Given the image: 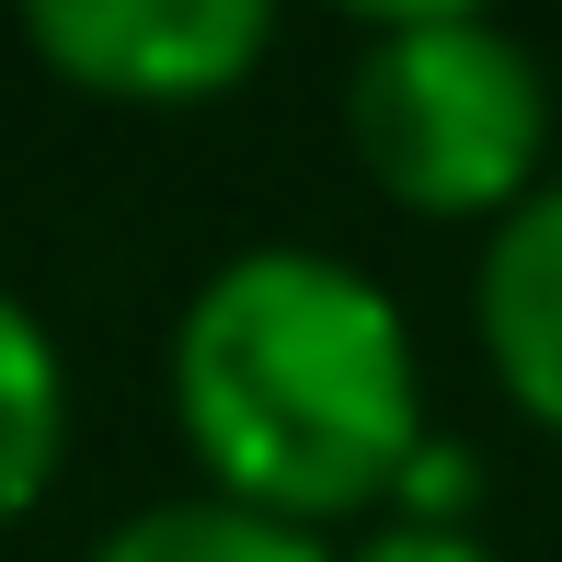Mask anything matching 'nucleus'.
I'll list each match as a JSON object with an SVG mask.
<instances>
[{
	"mask_svg": "<svg viewBox=\"0 0 562 562\" xmlns=\"http://www.w3.org/2000/svg\"><path fill=\"white\" fill-rule=\"evenodd\" d=\"M161 391L207 494L311 540L402 517L437 459L402 299L322 241H252L195 276V299L172 311Z\"/></svg>",
	"mask_w": 562,
	"mask_h": 562,
	"instance_id": "nucleus-1",
	"label": "nucleus"
},
{
	"mask_svg": "<svg viewBox=\"0 0 562 562\" xmlns=\"http://www.w3.org/2000/svg\"><path fill=\"white\" fill-rule=\"evenodd\" d=\"M345 149L402 218L505 229L551 184V69L494 12H391L345 69Z\"/></svg>",
	"mask_w": 562,
	"mask_h": 562,
	"instance_id": "nucleus-2",
	"label": "nucleus"
},
{
	"mask_svg": "<svg viewBox=\"0 0 562 562\" xmlns=\"http://www.w3.org/2000/svg\"><path fill=\"white\" fill-rule=\"evenodd\" d=\"M23 46L81 104L195 115V104H229L276 58V12L265 0H35Z\"/></svg>",
	"mask_w": 562,
	"mask_h": 562,
	"instance_id": "nucleus-3",
	"label": "nucleus"
},
{
	"mask_svg": "<svg viewBox=\"0 0 562 562\" xmlns=\"http://www.w3.org/2000/svg\"><path fill=\"white\" fill-rule=\"evenodd\" d=\"M471 334L494 391L562 448V172L528 195L505 229H482V276H471Z\"/></svg>",
	"mask_w": 562,
	"mask_h": 562,
	"instance_id": "nucleus-4",
	"label": "nucleus"
},
{
	"mask_svg": "<svg viewBox=\"0 0 562 562\" xmlns=\"http://www.w3.org/2000/svg\"><path fill=\"white\" fill-rule=\"evenodd\" d=\"M69 471V356L0 288V528H23Z\"/></svg>",
	"mask_w": 562,
	"mask_h": 562,
	"instance_id": "nucleus-5",
	"label": "nucleus"
},
{
	"mask_svg": "<svg viewBox=\"0 0 562 562\" xmlns=\"http://www.w3.org/2000/svg\"><path fill=\"white\" fill-rule=\"evenodd\" d=\"M345 540H311V528H276L229 494H161L138 517H115L81 562H334Z\"/></svg>",
	"mask_w": 562,
	"mask_h": 562,
	"instance_id": "nucleus-6",
	"label": "nucleus"
},
{
	"mask_svg": "<svg viewBox=\"0 0 562 562\" xmlns=\"http://www.w3.org/2000/svg\"><path fill=\"white\" fill-rule=\"evenodd\" d=\"M334 562H505L482 528H459V517H379L368 540H345Z\"/></svg>",
	"mask_w": 562,
	"mask_h": 562,
	"instance_id": "nucleus-7",
	"label": "nucleus"
}]
</instances>
